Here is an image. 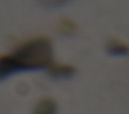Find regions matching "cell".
Wrapping results in <instances>:
<instances>
[{
    "mask_svg": "<svg viewBox=\"0 0 129 114\" xmlns=\"http://www.w3.org/2000/svg\"><path fill=\"white\" fill-rule=\"evenodd\" d=\"M52 46L45 37L31 39L9 54L0 56V81L18 72L51 66Z\"/></svg>",
    "mask_w": 129,
    "mask_h": 114,
    "instance_id": "obj_1",
    "label": "cell"
},
{
    "mask_svg": "<svg viewBox=\"0 0 129 114\" xmlns=\"http://www.w3.org/2000/svg\"><path fill=\"white\" fill-rule=\"evenodd\" d=\"M56 106L51 99L41 100L35 107L33 114H55Z\"/></svg>",
    "mask_w": 129,
    "mask_h": 114,
    "instance_id": "obj_2",
    "label": "cell"
},
{
    "mask_svg": "<svg viewBox=\"0 0 129 114\" xmlns=\"http://www.w3.org/2000/svg\"><path fill=\"white\" fill-rule=\"evenodd\" d=\"M49 73L53 77H58V78H67L72 76L75 73V69L70 66H50L49 67Z\"/></svg>",
    "mask_w": 129,
    "mask_h": 114,
    "instance_id": "obj_3",
    "label": "cell"
},
{
    "mask_svg": "<svg viewBox=\"0 0 129 114\" xmlns=\"http://www.w3.org/2000/svg\"><path fill=\"white\" fill-rule=\"evenodd\" d=\"M129 51V48L122 43H118V42H113L110 43L109 45V52L115 55H120V54H125Z\"/></svg>",
    "mask_w": 129,
    "mask_h": 114,
    "instance_id": "obj_4",
    "label": "cell"
}]
</instances>
